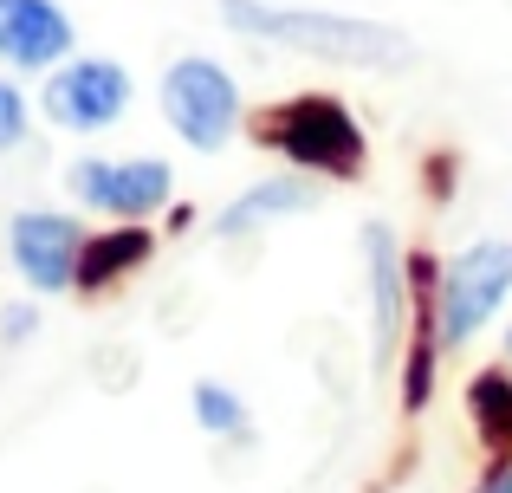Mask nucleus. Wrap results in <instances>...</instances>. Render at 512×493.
Segmentation results:
<instances>
[{"label":"nucleus","mask_w":512,"mask_h":493,"mask_svg":"<svg viewBox=\"0 0 512 493\" xmlns=\"http://www.w3.org/2000/svg\"><path fill=\"white\" fill-rule=\"evenodd\" d=\"M221 26L240 39H266L318 65H350V72H409L415 39L402 26L363 20L338 7H279V0H221Z\"/></svg>","instance_id":"obj_1"},{"label":"nucleus","mask_w":512,"mask_h":493,"mask_svg":"<svg viewBox=\"0 0 512 493\" xmlns=\"http://www.w3.org/2000/svg\"><path fill=\"white\" fill-rule=\"evenodd\" d=\"M253 143L318 182H357L370 169V137H363L357 111L338 91H292V98H279L273 111H260Z\"/></svg>","instance_id":"obj_2"},{"label":"nucleus","mask_w":512,"mask_h":493,"mask_svg":"<svg viewBox=\"0 0 512 493\" xmlns=\"http://www.w3.org/2000/svg\"><path fill=\"white\" fill-rule=\"evenodd\" d=\"M156 104H163V124L188 143V150H201V156H221L227 143L240 137V124H247L240 78L227 72L221 59H208V52L175 59L163 72V85H156Z\"/></svg>","instance_id":"obj_3"},{"label":"nucleus","mask_w":512,"mask_h":493,"mask_svg":"<svg viewBox=\"0 0 512 493\" xmlns=\"http://www.w3.org/2000/svg\"><path fill=\"white\" fill-rule=\"evenodd\" d=\"M512 299V241L487 234L467 241L454 260H441L435 279V325H441V351H467Z\"/></svg>","instance_id":"obj_4"},{"label":"nucleus","mask_w":512,"mask_h":493,"mask_svg":"<svg viewBox=\"0 0 512 493\" xmlns=\"http://www.w3.org/2000/svg\"><path fill=\"white\" fill-rule=\"evenodd\" d=\"M357 253H363V305H370V370H389L402 357V331H409V247L389 221H363Z\"/></svg>","instance_id":"obj_5"},{"label":"nucleus","mask_w":512,"mask_h":493,"mask_svg":"<svg viewBox=\"0 0 512 493\" xmlns=\"http://www.w3.org/2000/svg\"><path fill=\"white\" fill-rule=\"evenodd\" d=\"M72 195L91 215L143 221V215H156V208H169L175 169L163 156H85V163H72Z\"/></svg>","instance_id":"obj_6"},{"label":"nucleus","mask_w":512,"mask_h":493,"mask_svg":"<svg viewBox=\"0 0 512 493\" xmlns=\"http://www.w3.org/2000/svg\"><path fill=\"white\" fill-rule=\"evenodd\" d=\"M130 72L117 59H72L59 65V72L46 78V117L59 130H72V137H98V130H111L117 117L130 111Z\"/></svg>","instance_id":"obj_7"},{"label":"nucleus","mask_w":512,"mask_h":493,"mask_svg":"<svg viewBox=\"0 0 512 493\" xmlns=\"http://www.w3.org/2000/svg\"><path fill=\"white\" fill-rule=\"evenodd\" d=\"M7 247H13V266H20V279L33 292H65L78 279L85 228L72 215H52V208H26V215H13Z\"/></svg>","instance_id":"obj_8"},{"label":"nucleus","mask_w":512,"mask_h":493,"mask_svg":"<svg viewBox=\"0 0 512 493\" xmlns=\"http://www.w3.org/2000/svg\"><path fill=\"white\" fill-rule=\"evenodd\" d=\"M72 39L78 26L59 0H0V59H13L20 72H52Z\"/></svg>","instance_id":"obj_9"},{"label":"nucleus","mask_w":512,"mask_h":493,"mask_svg":"<svg viewBox=\"0 0 512 493\" xmlns=\"http://www.w3.org/2000/svg\"><path fill=\"white\" fill-rule=\"evenodd\" d=\"M318 195H325V182H318V176H299V169H286V176H260L253 189H240L234 202L214 215V241H247V234L273 228V221L312 215Z\"/></svg>","instance_id":"obj_10"},{"label":"nucleus","mask_w":512,"mask_h":493,"mask_svg":"<svg viewBox=\"0 0 512 493\" xmlns=\"http://www.w3.org/2000/svg\"><path fill=\"white\" fill-rule=\"evenodd\" d=\"M156 253V234L143 228V221H111L104 234H85V247H78V292H104L117 286V279H130L137 266H150Z\"/></svg>","instance_id":"obj_11"},{"label":"nucleus","mask_w":512,"mask_h":493,"mask_svg":"<svg viewBox=\"0 0 512 493\" xmlns=\"http://www.w3.org/2000/svg\"><path fill=\"white\" fill-rule=\"evenodd\" d=\"M467 422H474L487 455L512 448V370L506 364H487L467 377Z\"/></svg>","instance_id":"obj_12"},{"label":"nucleus","mask_w":512,"mask_h":493,"mask_svg":"<svg viewBox=\"0 0 512 493\" xmlns=\"http://www.w3.org/2000/svg\"><path fill=\"white\" fill-rule=\"evenodd\" d=\"M188 409H195V429L214 435V442H253V409L247 396H234L227 383H195L188 390Z\"/></svg>","instance_id":"obj_13"},{"label":"nucleus","mask_w":512,"mask_h":493,"mask_svg":"<svg viewBox=\"0 0 512 493\" xmlns=\"http://www.w3.org/2000/svg\"><path fill=\"white\" fill-rule=\"evenodd\" d=\"M26 143V98L0 78V150H20Z\"/></svg>","instance_id":"obj_14"},{"label":"nucleus","mask_w":512,"mask_h":493,"mask_svg":"<svg viewBox=\"0 0 512 493\" xmlns=\"http://www.w3.org/2000/svg\"><path fill=\"white\" fill-rule=\"evenodd\" d=\"M422 176H428V195H435V202H448V195H454V182H461V169H454V156H448V150H435Z\"/></svg>","instance_id":"obj_15"},{"label":"nucleus","mask_w":512,"mask_h":493,"mask_svg":"<svg viewBox=\"0 0 512 493\" xmlns=\"http://www.w3.org/2000/svg\"><path fill=\"white\" fill-rule=\"evenodd\" d=\"M33 331H39V312H33V305H13V312H0V338H7V344H26Z\"/></svg>","instance_id":"obj_16"},{"label":"nucleus","mask_w":512,"mask_h":493,"mask_svg":"<svg viewBox=\"0 0 512 493\" xmlns=\"http://www.w3.org/2000/svg\"><path fill=\"white\" fill-rule=\"evenodd\" d=\"M474 493H512V448H500V455L487 461V474H480Z\"/></svg>","instance_id":"obj_17"},{"label":"nucleus","mask_w":512,"mask_h":493,"mask_svg":"<svg viewBox=\"0 0 512 493\" xmlns=\"http://www.w3.org/2000/svg\"><path fill=\"white\" fill-rule=\"evenodd\" d=\"M506 364H512V318H506Z\"/></svg>","instance_id":"obj_18"}]
</instances>
